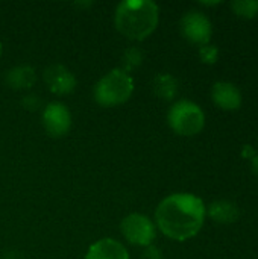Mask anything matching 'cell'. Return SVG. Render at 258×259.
I'll use <instances>...</instances> for the list:
<instances>
[{
  "mask_svg": "<svg viewBox=\"0 0 258 259\" xmlns=\"http://www.w3.org/2000/svg\"><path fill=\"white\" fill-rule=\"evenodd\" d=\"M207 220L205 202L193 193H173L164 197L154 214L157 231L173 241L195 238Z\"/></svg>",
  "mask_w": 258,
  "mask_h": 259,
  "instance_id": "obj_1",
  "label": "cell"
},
{
  "mask_svg": "<svg viewBox=\"0 0 258 259\" xmlns=\"http://www.w3.org/2000/svg\"><path fill=\"white\" fill-rule=\"evenodd\" d=\"M135 90L132 74L122 68H113L105 73L93 88V99L102 108H116L126 103Z\"/></svg>",
  "mask_w": 258,
  "mask_h": 259,
  "instance_id": "obj_3",
  "label": "cell"
},
{
  "mask_svg": "<svg viewBox=\"0 0 258 259\" xmlns=\"http://www.w3.org/2000/svg\"><path fill=\"white\" fill-rule=\"evenodd\" d=\"M249 162V168H251V171L255 175V176H258V152L248 161Z\"/></svg>",
  "mask_w": 258,
  "mask_h": 259,
  "instance_id": "obj_20",
  "label": "cell"
},
{
  "mask_svg": "<svg viewBox=\"0 0 258 259\" xmlns=\"http://www.w3.org/2000/svg\"><path fill=\"white\" fill-rule=\"evenodd\" d=\"M144 61V52L137 47V46H131L128 47L123 53H122V58H120V67L123 71L126 73H132L134 70L140 68L141 64Z\"/></svg>",
  "mask_w": 258,
  "mask_h": 259,
  "instance_id": "obj_14",
  "label": "cell"
},
{
  "mask_svg": "<svg viewBox=\"0 0 258 259\" xmlns=\"http://www.w3.org/2000/svg\"><path fill=\"white\" fill-rule=\"evenodd\" d=\"M198 55H199V59L202 64H207V65H214L217 61H219V56H220V52H219V47L216 44H205V46H201L199 50H198Z\"/></svg>",
  "mask_w": 258,
  "mask_h": 259,
  "instance_id": "obj_16",
  "label": "cell"
},
{
  "mask_svg": "<svg viewBox=\"0 0 258 259\" xmlns=\"http://www.w3.org/2000/svg\"><path fill=\"white\" fill-rule=\"evenodd\" d=\"M160 24V6L152 0H123L116 6L114 26L129 41L148 39Z\"/></svg>",
  "mask_w": 258,
  "mask_h": 259,
  "instance_id": "obj_2",
  "label": "cell"
},
{
  "mask_svg": "<svg viewBox=\"0 0 258 259\" xmlns=\"http://www.w3.org/2000/svg\"><path fill=\"white\" fill-rule=\"evenodd\" d=\"M255 153H257V150H255L251 144H245V146L242 147V156H243L246 161H249Z\"/></svg>",
  "mask_w": 258,
  "mask_h": 259,
  "instance_id": "obj_19",
  "label": "cell"
},
{
  "mask_svg": "<svg viewBox=\"0 0 258 259\" xmlns=\"http://www.w3.org/2000/svg\"><path fill=\"white\" fill-rule=\"evenodd\" d=\"M230 8L237 17L245 20L255 18L258 15V0H233Z\"/></svg>",
  "mask_w": 258,
  "mask_h": 259,
  "instance_id": "obj_15",
  "label": "cell"
},
{
  "mask_svg": "<svg viewBox=\"0 0 258 259\" xmlns=\"http://www.w3.org/2000/svg\"><path fill=\"white\" fill-rule=\"evenodd\" d=\"M179 29L182 36L195 44V46H205L211 42L213 36V24L208 15L199 9L187 11L179 20Z\"/></svg>",
  "mask_w": 258,
  "mask_h": 259,
  "instance_id": "obj_6",
  "label": "cell"
},
{
  "mask_svg": "<svg viewBox=\"0 0 258 259\" xmlns=\"http://www.w3.org/2000/svg\"><path fill=\"white\" fill-rule=\"evenodd\" d=\"M207 217L219 225H233L240 219V209L234 202L220 199L207 206Z\"/></svg>",
  "mask_w": 258,
  "mask_h": 259,
  "instance_id": "obj_12",
  "label": "cell"
},
{
  "mask_svg": "<svg viewBox=\"0 0 258 259\" xmlns=\"http://www.w3.org/2000/svg\"><path fill=\"white\" fill-rule=\"evenodd\" d=\"M2 53H3V46H2V42H0V56H2Z\"/></svg>",
  "mask_w": 258,
  "mask_h": 259,
  "instance_id": "obj_22",
  "label": "cell"
},
{
  "mask_svg": "<svg viewBox=\"0 0 258 259\" xmlns=\"http://www.w3.org/2000/svg\"><path fill=\"white\" fill-rule=\"evenodd\" d=\"M41 121L49 137L62 138L70 132L73 117L67 105H64L62 102H50L43 109Z\"/></svg>",
  "mask_w": 258,
  "mask_h": 259,
  "instance_id": "obj_7",
  "label": "cell"
},
{
  "mask_svg": "<svg viewBox=\"0 0 258 259\" xmlns=\"http://www.w3.org/2000/svg\"><path fill=\"white\" fill-rule=\"evenodd\" d=\"M43 79L47 90L56 96H67L76 90L78 79L70 68L62 64H52L44 68Z\"/></svg>",
  "mask_w": 258,
  "mask_h": 259,
  "instance_id": "obj_8",
  "label": "cell"
},
{
  "mask_svg": "<svg viewBox=\"0 0 258 259\" xmlns=\"http://www.w3.org/2000/svg\"><path fill=\"white\" fill-rule=\"evenodd\" d=\"M152 91L160 100L175 102L178 91H179V85H178V80L173 74L160 73L152 80Z\"/></svg>",
  "mask_w": 258,
  "mask_h": 259,
  "instance_id": "obj_13",
  "label": "cell"
},
{
  "mask_svg": "<svg viewBox=\"0 0 258 259\" xmlns=\"http://www.w3.org/2000/svg\"><path fill=\"white\" fill-rule=\"evenodd\" d=\"M84 259H131L128 249L116 238H100L94 241Z\"/></svg>",
  "mask_w": 258,
  "mask_h": 259,
  "instance_id": "obj_10",
  "label": "cell"
},
{
  "mask_svg": "<svg viewBox=\"0 0 258 259\" xmlns=\"http://www.w3.org/2000/svg\"><path fill=\"white\" fill-rule=\"evenodd\" d=\"M141 259H163V252L155 244H151V246L143 249Z\"/></svg>",
  "mask_w": 258,
  "mask_h": 259,
  "instance_id": "obj_18",
  "label": "cell"
},
{
  "mask_svg": "<svg viewBox=\"0 0 258 259\" xmlns=\"http://www.w3.org/2000/svg\"><path fill=\"white\" fill-rule=\"evenodd\" d=\"M5 83L14 91H27L36 83V70L29 64H18L5 73Z\"/></svg>",
  "mask_w": 258,
  "mask_h": 259,
  "instance_id": "obj_11",
  "label": "cell"
},
{
  "mask_svg": "<svg viewBox=\"0 0 258 259\" xmlns=\"http://www.w3.org/2000/svg\"><path fill=\"white\" fill-rule=\"evenodd\" d=\"M123 238L135 247H148L157 238V226L151 217L141 212H131L120 222Z\"/></svg>",
  "mask_w": 258,
  "mask_h": 259,
  "instance_id": "obj_5",
  "label": "cell"
},
{
  "mask_svg": "<svg viewBox=\"0 0 258 259\" xmlns=\"http://www.w3.org/2000/svg\"><path fill=\"white\" fill-rule=\"evenodd\" d=\"M211 100L222 111H237L243 103V94L240 88L230 80H217L211 87Z\"/></svg>",
  "mask_w": 258,
  "mask_h": 259,
  "instance_id": "obj_9",
  "label": "cell"
},
{
  "mask_svg": "<svg viewBox=\"0 0 258 259\" xmlns=\"http://www.w3.org/2000/svg\"><path fill=\"white\" fill-rule=\"evenodd\" d=\"M21 106H23L26 111L33 112V111H36V109L41 108V99H40V96H36V94H26V96L21 99Z\"/></svg>",
  "mask_w": 258,
  "mask_h": 259,
  "instance_id": "obj_17",
  "label": "cell"
},
{
  "mask_svg": "<svg viewBox=\"0 0 258 259\" xmlns=\"http://www.w3.org/2000/svg\"><path fill=\"white\" fill-rule=\"evenodd\" d=\"M220 3H222V2H219V0H217V2H201L202 6H217V5H220Z\"/></svg>",
  "mask_w": 258,
  "mask_h": 259,
  "instance_id": "obj_21",
  "label": "cell"
},
{
  "mask_svg": "<svg viewBox=\"0 0 258 259\" xmlns=\"http://www.w3.org/2000/svg\"><path fill=\"white\" fill-rule=\"evenodd\" d=\"M167 124L179 137H196L205 127L204 109L192 100H175L167 111Z\"/></svg>",
  "mask_w": 258,
  "mask_h": 259,
  "instance_id": "obj_4",
  "label": "cell"
}]
</instances>
